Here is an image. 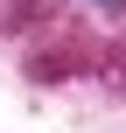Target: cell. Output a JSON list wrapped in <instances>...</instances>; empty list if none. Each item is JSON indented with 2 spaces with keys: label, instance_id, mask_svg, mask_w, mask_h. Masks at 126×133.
<instances>
[{
  "label": "cell",
  "instance_id": "1",
  "mask_svg": "<svg viewBox=\"0 0 126 133\" xmlns=\"http://www.w3.org/2000/svg\"><path fill=\"white\" fill-rule=\"evenodd\" d=\"M91 7H105V14H119V7H126V0H91Z\"/></svg>",
  "mask_w": 126,
  "mask_h": 133
}]
</instances>
